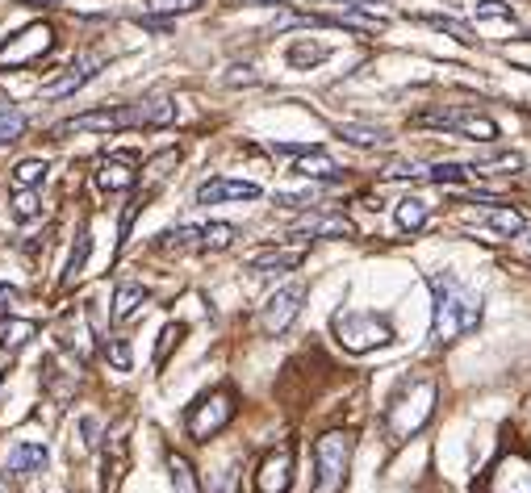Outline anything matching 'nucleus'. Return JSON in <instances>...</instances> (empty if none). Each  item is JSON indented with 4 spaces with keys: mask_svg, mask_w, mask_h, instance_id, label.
Masks as SVG:
<instances>
[{
    "mask_svg": "<svg viewBox=\"0 0 531 493\" xmlns=\"http://www.w3.org/2000/svg\"><path fill=\"white\" fill-rule=\"evenodd\" d=\"M92 76H97V59H80V63H72V72H67L63 80L46 84V88H42V97H72V92L84 88Z\"/></svg>",
    "mask_w": 531,
    "mask_h": 493,
    "instance_id": "obj_19",
    "label": "nucleus"
},
{
    "mask_svg": "<svg viewBox=\"0 0 531 493\" xmlns=\"http://www.w3.org/2000/svg\"><path fill=\"white\" fill-rule=\"evenodd\" d=\"M21 5H59V0H21Z\"/></svg>",
    "mask_w": 531,
    "mask_h": 493,
    "instance_id": "obj_41",
    "label": "nucleus"
},
{
    "mask_svg": "<svg viewBox=\"0 0 531 493\" xmlns=\"http://www.w3.org/2000/svg\"><path fill=\"white\" fill-rule=\"evenodd\" d=\"M134 184H138L134 155H109V159H101V168H97V189L122 193V189H134Z\"/></svg>",
    "mask_w": 531,
    "mask_h": 493,
    "instance_id": "obj_15",
    "label": "nucleus"
},
{
    "mask_svg": "<svg viewBox=\"0 0 531 493\" xmlns=\"http://www.w3.org/2000/svg\"><path fill=\"white\" fill-rule=\"evenodd\" d=\"M180 339H184V322H168L164 331H159V343H155V368H164V364H168V356L180 347Z\"/></svg>",
    "mask_w": 531,
    "mask_h": 493,
    "instance_id": "obj_30",
    "label": "nucleus"
},
{
    "mask_svg": "<svg viewBox=\"0 0 531 493\" xmlns=\"http://www.w3.org/2000/svg\"><path fill=\"white\" fill-rule=\"evenodd\" d=\"M423 26H431V30H444L448 38H456V42H473V30L465 26V21H456V17H423Z\"/></svg>",
    "mask_w": 531,
    "mask_h": 493,
    "instance_id": "obj_33",
    "label": "nucleus"
},
{
    "mask_svg": "<svg viewBox=\"0 0 531 493\" xmlns=\"http://www.w3.org/2000/svg\"><path fill=\"white\" fill-rule=\"evenodd\" d=\"M34 335H38V322H30V318H9V322H0V347H5V351L26 347Z\"/></svg>",
    "mask_w": 531,
    "mask_h": 493,
    "instance_id": "obj_22",
    "label": "nucleus"
},
{
    "mask_svg": "<svg viewBox=\"0 0 531 493\" xmlns=\"http://www.w3.org/2000/svg\"><path fill=\"white\" fill-rule=\"evenodd\" d=\"M230 418H235V393L214 389V393H205L201 402L189 406V414H184V431H189V439H210L226 427Z\"/></svg>",
    "mask_w": 531,
    "mask_h": 493,
    "instance_id": "obj_7",
    "label": "nucleus"
},
{
    "mask_svg": "<svg viewBox=\"0 0 531 493\" xmlns=\"http://www.w3.org/2000/svg\"><path fill=\"white\" fill-rule=\"evenodd\" d=\"M477 172H486V176H515L519 168H523V159L515 155V151H506V155H498V159H486V163H473Z\"/></svg>",
    "mask_w": 531,
    "mask_h": 493,
    "instance_id": "obj_32",
    "label": "nucleus"
},
{
    "mask_svg": "<svg viewBox=\"0 0 531 493\" xmlns=\"http://www.w3.org/2000/svg\"><path fill=\"white\" fill-rule=\"evenodd\" d=\"M0 381H5V372H0Z\"/></svg>",
    "mask_w": 531,
    "mask_h": 493,
    "instance_id": "obj_43",
    "label": "nucleus"
},
{
    "mask_svg": "<svg viewBox=\"0 0 531 493\" xmlns=\"http://www.w3.org/2000/svg\"><path fill=\"white\" fill-rule=\"evenodd\" d=\"M201 205H226V201H260V184L247 180H205L197 189Z\"/></svg>",
    "mask_w": 531,
    "mask_h": 493,
    "instance_id": "obj_14",
    "label": "nucleus"
},
{
    "mask_svg": "<svg viewBox=\"0 0 531 493\" xmlns=\"http://www.w3.org/2000/svg\"><path fill=\"white\" fill-rule=\"evenodd\" d=\"M302 305H306V285H285V289H276L268 301H264V310H260V326L268 335H281L293 326V318L302 314Z\"/></svg>",
    "mask_w": 531,
    "mask_h": 493,
    "instance_id": "obj_9",
    "label": "nucleus"
},
{
    "mask_svg": "<svg viewBox=\"0 0 531 493\" xmlns=\"http://www.w3.org/2000/svg\"><path fill=\"white\" fill-rule=\"evenodd\" d=\"M352 431H322L314 443V493H343L352 468Z\"/></svg>",
    "mask_w": 531,
    "mask_h": 493,
    "instance_id": "obj_3",
    "label": "nucleus"
},
{
    "mask_svg": "<svg viewBox=\"0 0 531 493\" xmlns=\"http://www.w3.org/2000/svg\"><path fill=\"white\" fill-rule=\"evenodd\" d=\"M285 155H297L293 159V172H302V176H314V180H331L339 176V163L327 155V151H318V147H281Z\"/></svg>",
    "mask_w": 531,
    "mask_h": 493,
    "instance_id": "obj_17",
    "label": "nucleus"
},
{
    "mask_svg": "<svg viewBox=\"0 0 531 493\" xmlns=\"http://www.w3.org/2000/svg\"><path fill=\"white\" fill-rule=\"evenodd\" d=\"M51 46H55V30L51 26H26L21 34H13L5 46H0V72H17V67H30L34 59L42 55H51Z\"/></svg>",
    "mask_w": 531,
    "mask_h": 493,
    "instance_id": "obj_8",
    "label": "nucleus"
},
{
    "mask_svg": "<svg viewBox=\"0 0 531 493\" xmlns=\"http://www.w3.org/2000/svg\"><path fill=\"white\" fill-rule=\"evenodd\" d=\"M394 222H398V230H406V234L423 230V226H427V201H423V197H406V201L394 209Z\"/></svg>",
    "mask_w": 531,
    "mask_h": 493,
    "instance_id": "obj_24",
    "label": "nucleus"
},
{
    "mask_svg": "<svg viewBox=\"0 0 531 493\" xmlns=\"http://www.w3.org/2000/svg\"><path fill=\"white\" fill-rule=\"evenodd\" d=\"M297 239H352L356 226L343 214H306L302 222L293 226Z\"/></svg>",
    "mask_w": 531,
    "mask_h": 493,
    "instance_id": "obj_13",
    "label": "nucleus"
},
{
    "mask_svg": "<svg viewBox=\"0 0 531 493\" xmlns=\"http://www.w3.org/2000/svg\"><path fill=\"white\" fill-rule=\"evenodd\" d=\"M105 356L113 360V368H118V372H130V368H134V360H130V343H122V339L105 343Z\"/></svg>",
    "mask_w": 531,
    "mask_h": 493,
    "instance_id": "obj_37",
    "label": "nucleus"
},
{
    "mask_svg": "<svg viewBox=\"0 0 531 493\" xmlns=\"http://www.w3.org/2000/svg\"><path fill=\"white\" fill-rule=\"evenodd\" d=\"M486 493H531V456L506 452L486 477Z\"/></svg>",
    "mask_w": 531,
    "mask_h": 493,
    "instance_id": "obj_10",
    "label": "nucleus"
},
{
    "mask_svg": "<svg viewBox=\"0 0 531 493\" xmlns=\"http://www.w3.org/2000/svg\"><path fill=\"white\" fill-rule=\"evenodd\" d=\"M293 485V448L281 443L276 452H268L256 468V493H289Z\"/></svg>",
    "mask_w": 531,
    "mask_h": 493,
    "instance_id": "obj_11",
    "label": "nucleus"
},
{
    "mask_svg": "<svg viewBox=\"0 0 531 493\" xmlns=\"http://www.w3.org/2000/svg\"><path fill=\"white\" fill-rule=\"evenodd\" d=\"M130 126H147V109H143V101H134V105H113V109H92V113H80V117H67V122L55 126V138H67V134H118V130H130Z\"/></svg>",
    "mask_w": 531,
    "mask_h": 493,
    "instance_id": "obj_5",
    "label": "nucleus"
},
{
    "mask_svg": "<svg viewBox=\"0 0 531 493\" xmlns=\"http://www.w3.org/2000/svg\"><path fill=\"white\" fill-rule=\"evenodd\" d=\"M143 5L151 13H159V17H172V13H193V9H201V0H143Z\"/></svg>",
    "mask_w": 531,
    "mask_h": 493,
    "instance_id": "obj_34",
    "label": "nucleus"
},
{
    "mask_svg": "<svg viewBox=\"0 0 531 493\" xmlns=\"http://www.w3.org/2000/svg\"><path fill=\"white\" fill-rule=\"evenodd\" d=\"M13 301H17V289L13 285H0V318H5V310H13Z\"/></svg>",
    "mask_w": 531,
    "mask_h": 493,
    "instance_id": "obj_38",
    "label": "nucleus"
},
{
    "mask_svg": "<svg viewBox=\"0 0 531 493\" xmlns=\"http://www.w3.org/2000/svg\"><path fill=\"white\" fill-rule=\"evenodd\" d=\"M322 5H343V9H368V5H381V0H322Z\"/></svg>",
    "mask_w": 531,
    "mask_h": 493,
    "instance_id": "obj_39",
    "label": "nucleus"
},
{
    "mask_svg": "<svg viewBox=\"0 0 531 493\" xmlns=\"http://www.w3.org/2000/svg\"><path fill=\"white\" fill-rule=\"evenodd\" d=\"M243 5H276V0H243Z\"/></svg>",
    "mask_w": 531,
    "mask_h": 493,
    "instance_id": "obj_42",
    "label": "nucleus"
},
{
    "mask_svg": "<svg viewBox=\"0 0 531 493\" xmlns=\"http://www.w3.org/2000/svg\"><path fill=\"white\" fill-rule=\"evenodd\" d=\"M306 260V247L297 243V247H264V251H256L247 260V268L251 272H289V268H297Z\"/></svg>",
    "mask_w": 531,
    "mask_h": 493,
    "instance_id": "obj_16",
    "label": "nucleus"
},
{
    "mask_svg": "<svg viewBox=\"0 0 531 493\" xmlns=\"http://www.w3.org/2000/svg\"><path fill=\"white\" fill-rule=\"evenodd\" d=\"M473 201H481L486 209H481V226H486L494 239H515V234H523L527 230V222H523V214L519 209H506V205H494V197H473Z\"/></svg>",
    "mask_w": 531,
    "mask_h": 493,
    "instance_id": "obj_12",
    "label": "nucleus"
},
{
    "mask_svg": "<svg viewBox=\"0 0 531 493\" xmlns=\"http://www.w3.org/2000/svg\"><path fill=\"white\" fill-rule=\"evenodd\" d=\"M42 209V201L34 197V189H17V197H13V214L21 218V222H30L34 214Z\"/></svg>",
    "mask_w": 531,
    "mask_h": 493,
    "instance_id": "obj_36",
    "label": "nucleus"
},
{
    "mask_svg": "<svg viewBox=\"0 0 531 493\" xmlns=\"http://www.w3.org/2000/svg\"><path fill=\"white\" fill-rule=\"evenodd\" d=\"M435 397H440V389H435L431 377L406 381L394 397H389V410H385V439H389V443H406L410 435H419V431L427 427V418L435 414Z\"/></svg>",
    "mask_w": 531,
    "mask_h": 493,
    "instance_id": "obj_2",
    "label": "nucleus"
},
{
    "mask_svg": "<svg viewBox=\"0 0 531 493\" xmlns=\"http://www.w3.org/2000/svg\"><path fill=\"white\" fill-rule=\"evenodd\" d=\"M339 138L352 147H385L389 134L385 130H373V126H339Z\"/></svg>",
    "mask_w": 531,
    "mask_h": 493,
    "instance_id": "obj_27",
    "label": "nucleus"
},
{
    "mask_svg": "<svg viewBox=\"0 0 531 493\" xmlns=\"http://www.w3.org/2000/svg\"><path fill=\"white\" fill-rule=\"evenodd\" d=\"M477 17L486 21H515V9L506 0H477Z\"/></svg>",
    "mask_w": 531,
    "mask_h": 493,
    "instance_id": "obj_35",
    "label": "nucleus"
},
{
    "mask_svg": "<svg viewBox=\"0 0 531 493\" xmlns=\"http://www.w3.org/2000/svg\"><path fill=\"white\" fill-rule=\"evenodd\" d=\"M88 255H92V230H88V222H80V230H76V247H72V260H67V272H63V289H72L76 280L84 276Z\"/></svg>",
    "mask_w": 531,
    "mask_h": 493,
    "instance_id": "obj_21",
    "label": "nucleus"
},
{
    "mask_svg": "<svg viewBox=\"0 0 531 493\" xmlns=\"http://www.w3.org/2000/svg\"><path fill=\"white\" fill-rule=\"evenodd\" d=\"M331 331H335L339 347L352 351V356H364V351L394 343V326H389L381 314H368V310H339Z\"/></svg>",
    "mask_w": 531,
    "mask_h": 493,
    "instance_id": "obj_4",
    "label": "nucleus"
},
{
    "mask_svg": "<svg viewBox=\"0 0 531 493\" xmlns=\"http://www.w3.org/2000/svg\"><path fill=\"white\" fill-rule=\"evenodd\" d=\"M126 464H130L126 431H113L109 448H105V493H118V485H122V477H126Z\"/></svg>",
    "mask_w": 531,
    "mask_h": 493,
    "instance_id": "obj_18",
    "label": "nucleus"
},
{
    "mask_svg": "<svg viewBox=\"0 0 531 493\" xmlns=\"http://www.w3.org/2000/svg\"><path fill=\"white\" fill-rule=\"evenodd\" d=\"M427 285H431V297H435V305H431V339L435 343L444 347V343H456L460 335L477 331L486 305H481V297L473 289L460 285L452 272H435Z\"/></svg>",
    "mask_w": 531,
    "mask_h": 493,
    "instance_id": "obj_1",
    "label": "nucleus"
},
{
    "mask_svg": "<svg viewBox=\"0 0 531 493\" xmlns=\"http://www.w3.org/2000/svg\"><path fill=\"white\" fill-rule=\"evenodd\" d=\"M235 243V226L230 222H205L201 226V251H222Z\"/></svg>",
    "mask_w": 531,
    "mask_h": 493,
    "instance_id": "obj_28",
    "label": "nucleus"
},
{
    "mask_svg": "<svg viewBox=\"0 0 531 493\" xmlns=\"http://www.w3.org/2000/svg\"><path fill=\"white\" fill-rule=\"evenodd\" d=\"M21 130H26V113L0 105V147H9L13 138H21Z\"/></svg>",
    "mask_w": 531,
    "mask_h": 493,
    "instance_id": "obj_31",
    "label": "nucleus"
},
{
    "mask_svg": "<svg viewBox=\"0 0 531 493\" xmlns=\"http://www.w3.org/2000/svg\"><path fill=\"white\" fill-rule=\"evenodd\" d=\"M327 55H331V51H327V46H322V42H293L285 59H289V67H302V72H306V67L322 63Z\"/></svg>",
    "mask_w": 531,
    "mask_h": 493,
    "instance_id": "obj_25",
    "label": "nucleus"
},
{
    "mask_svg": "<svg viewBox=\"0 0 531 493\" xmlns=\"http://www.w3.org/2000/svg\"><path fill=\"white\" fill-rule=\"evenodd\" d=\"M46 468V448L42 443H17L9 452V473L17 477H30V473H42Z\"/></svg>",
    "mask_w": 531,
    "mask_h": 493,
    "instance_id": "obj_20",
    "label": "nucleus"
},
{
    "mask_svg": "<svg viewBox=\"0 0 531 493\" xmlns=\"http://www.w3.org/2000/svg\"><path fill=\"white\" fill-rule=\"evenodd\" d=\"M235 481H239V473H235V468H226L222 481H218V493H235Z\"/></svg>",
    "mask_w": 531,
    "mask_h": 493,
    "instance_id": "obj_40",
    "label": "nucleus"
},
{
    "mask_svg": "<svg viewBox=\"0 0 531 493\" xmlns=\"http://www.w3.org/2000/svg\"><path fill=\"white\" fill-rule=\"evenodd\" d=\"M168 468H172V485H176V493H201V481H197V473H193V464L184 460V456H168Z\"/></svg>",
    "mask_w": 531,
    "mask_h": 493,
    "instance_id": "obj_26",
    "label": "nucleus"
},
{
    "mask_svg": "<svg viewBox=\"0 0 531 493\" xmlns=\"http://www.w3.org/2000/svg\"><path fill=\"white\" fill-rule=\"evenodd\" d=\"M414 126H427V130H448L460 138H473V143H494L498 138V122L477 109H427L414 117Z\"/></svg>",
    "mask_w": 531,
    "mask_h": 493,
    "instance_id": "obj_6",
    "label": "nucleus"
},
{
    "mask_svg": "<svg viewBox=\"0 0 531 493\" xmlns=\"http://www.w3.org/2000/svg\"><path fill=\"white\" fill-rule=\"evenodd\" d=\"M147 301V289L143 285H122L118 289V297H113V322H130L134 314H138V305H143Z\"/></svg>",
    "mask_w": 531,
    "mask_h": 493,
    "instance_id": "obj_23",
    "label": "nucleus"
},
{
    "mask_svg": "<svg viewBox=\"0 0 531 493\" xmlns=\"http://www.w3.org/2000/svg\"><path fill=\"white\" fill-rule=\"evenodd\" d=\"M46 180V159H21L13 168V184L17 189H38V184Z\"/></svg>",
    "mask_w": 531,
    "mask_h": 493,
    "instance_id": "obj_29",
    "label": "nucleus"
}]
</instances>
